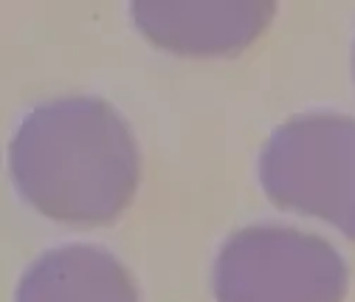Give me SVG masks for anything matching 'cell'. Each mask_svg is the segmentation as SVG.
I'll list each match as a JSON object with an SVG mask.
<instances>
[{"instance_id": "obj_5", "label": "cell", "mask_w": 355, "mask_h": 302, "mask_svg": "<svg viewBox=\"0 0 355 302\" xmlns=\"http://www.w3.org/2000/svg\"><path fill=\"white\" fill-rule=\"evenodd\" d=\"M15 302H139L130 271L105 249L60 246L26 269Z\"/></svg>"}, {"instance_id": "obj_4", "label": "cell", "mask_w": 355, "mask_h": 302, "mask_svg": "<svg viewBox=\"0 0 355 302\" xmlns=\"http://www.w3.org/2000/svg\"><path fill=\"white\" fill-rule=\"evenodd\" d=\"M268 0L245 3H175V0H139L132 20L158 49L175 54H237L262 34L274 17Z\"/></svg>"}, {"instance_id": "obj_6", "label": "cell", "mask_w": 355, "mask_h": 302, "mask_svg": "<svg viewBox=\"0 0 355 302\" xmlns=\"http://www.w3.org/2000/svg\"><path fill=\"white\" fill-rule=\"evenodd\" d=\"M352 68H355V54H352Z\"/></svg>"}, {"instance_id": "obj_2", "label": "cell", "mask_w": 355, "mask_h": 302, "mask_svg": "<svg viewBox=\"0 0 355 302\" xmlns=\"http://www.w3.org/2000/svg\"><path fill=\"white\" fill-rule=\"evenodd\" d=\"M259 184L277 206L355 240V119L304 113L279 124L259 153Z\"/></svg>"}, {"instance_id": "obj_3", "label": "cell", "mask_w": 355, "mask_h": 302, "mask_svg": "<svg viewBox=\"0 0 355 302\" xmlns=\"http://www.w3.org/2000/svg\"><path fill=\"white\" fill-rule=\"evenodd\" d=\"M344 257L319 235L293 226L237 229L214 260L217 302H341Z\"/></svg>"}, {"instance_id": "obj_1", "label": "cell", "mask_w": 355, "mask_h": 302, "mask_svg": "<svg viewBox=\"0 0 355 302\" xmlns=\"http://www.w3.org/2000/svg\"><path fill=\"white\" fill-rule=\"evenodd\" d=\"M17 192L51 221L110 224L139 190L141 153L127 121L94 97L34 108L9 144Z\"/></svg>"}]
</instances>
